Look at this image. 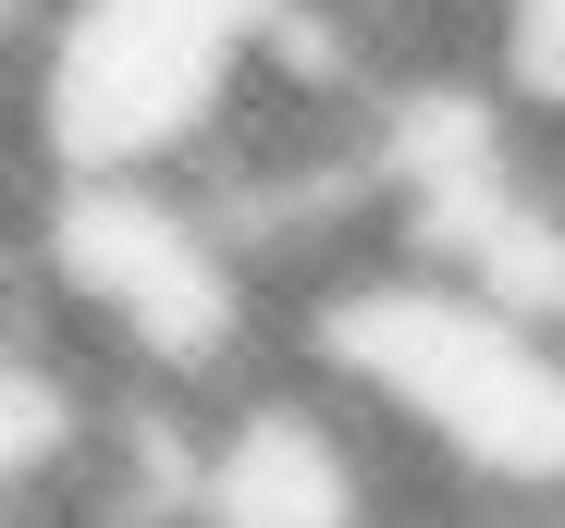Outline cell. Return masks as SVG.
<instances>
[{
    "instance_id": "obj_1",
    "label": "cell",
    "mask_w": 565,
    "mask_h": 528,
    "mask_svg": "<svg viewBox=\"0 0 565 528\" xmlns=\"http://www.w3.org/2000/svg\"><path fill=\"white\" fill-rule=\"evenodd\" d=\"M492 86L516 123H565V0H492Z\"/></svg>"
}]
</instances>
